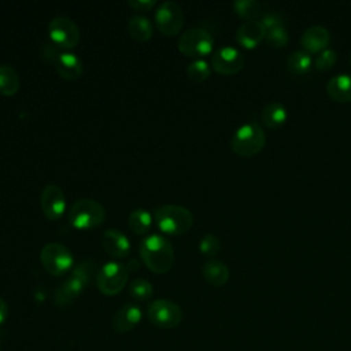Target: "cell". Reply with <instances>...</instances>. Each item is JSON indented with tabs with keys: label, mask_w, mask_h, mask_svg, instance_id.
<instances>
[{
	"label": "cell",
	"mask_w": 351,
	"mask_h": 351,
	"mask_svg": "<svg viewBox=\"0 0 351 351\" xmlns=\"http://www.w3.org/2000/svg\"><path fill=\"white\" fill-rule=\"evenodd\" d=\"M152 225V215L149 211L138 207L134 208L128 217V226L136 234H145Z\"/></svg>",
	"instance_id": "25"
},
{
	"label": "cell",
	"mask_w": 351,
	"mask_h": 351,
	"mask_svg": "<svg viewBox=\"0 0 351 351\" xmlns=\"http://www.w3.org/2000/svg\"><path fill=\"white\" fill-rule=\"evenodd\" d=\"M177 47L185 56L202 59L213 52L214 38L208 30L203 27H191L180 34Z\"/></svg>",
	"instance_id": "7"
},
{
	"label": "cell",
	"mask_w": 351,
	"mask_h": 351,
	"mask_svg": "<svg viewBox=\"0 0 351 351\" xmlns=\"http://www.w3.org/2000/svg\"><path fill=\"white\" fill-rule=\"evenodd\" d=\"M143 317L141 308L134 303H126L118 308L112 317V328L118 333H126L132 330Z\"/></svg>",
	"instance_id": "18"
},
{
	"label": "cell",
	"mask_w": 351,
	"mask_h": 351,
	"mask_svg": "<svg viewBox=\"0 0 351 351\" xmlns=\"http://www.w3.org/2000/svg\"><path fill=\"white\" fill-rule=\"evenodd\" d=\"M7 315H8V306L5 300L0 298V325L4 324V321L7 319Z\"/></svg>",
	"instance_id": "34"
},
{
	"label": "cell",
	"mask_w": 351,
	"mask_h": 351,
	"mask_svg": "<svg viewBox=\"0 0 351 351\" xmlns=\"http://www.w3.org/2000/svg\"><path fill=\"white\" fill-rule=\"evenodd\" d=\"M128 277L129 270L123 263L110 261L104 263L96 273V285L103 295L114 296L125 288Z\"/></svg>",
	"instance_id": "8"
},
{
	"label": "cell",
	"mask_w": 351,
	"mask_h": 351,
	"mask_svg": "<svg viewBox=\"0 0 351 351\" xmlns=\"http://www.w3.org/2000/svg\"><path fill=\"white\" fill-rule=\"evenodd\" d=\"M138 252L143 263L156 274H165L173 267L174 247L162 234L145 236L138 244Z\"/></svg>",
	"instance_id": "1"
},
{
	"label": "cell",
	"mask_w": 351,
	"mask_h": 351,
	"mask_svg": "<svg viewBox=\"0 0 351 351\" xmlns=\"http://www.w3.org/2000/svg\"><path fill=\"white\" fill-rule=\"evenodd\" d=\"M203 278L213 287H222L228 282L230 271L229 267L218 259H208L202 266Z\"/></svg>",
	"instance_id": "20"
},
{
	"label": "cell",
	"mask_w": 351,
	"mask_h": 351,
	"mask_svg": "<svg viewBox=\"0 0 351 351\" xmlns=\"http://www.w3.org/2000/svg\"><path fill=\"white\" fill-rule=\"evenodd\" d=\"M40 206L47 219H60L67 208L64 192L60 189V186L55 184H47L40 195Z\"/></svg>",
	"instance_id": "14"
},
{
	"label": "cell",
	"mask_w": 351,
	"mask_h": 351,
	"mask_svg": "<svg viewBox=\"0 0 351 351\" xmlns=\"http://www.w3.org/2000/svg\"><path fill=\"white\" fill-rule=\"evenodd\" d=\"M126 267H128L129 271H134L136 269H138V261L137 259H130L129 263L126 265Z\"/></svg>",
	"instance_id": "35"
},
{
	"label": "cell",
	"mask_w": 351,
	"mask_h": 351,
	"mask_svg": "<svg viewBox=\"0 0 351 351\" xmlns=\"http://www.w3.org/2000/svg\"><path fill=\"white\" fill-rule=\"evenodd\" d=\"M265 36H266V29L259 22V19L247 21L241 23L236 30L237 43L247 49L256 48L265 40Z\"/></svg>",
	"instance_id": "17"
},
{
	"label": "cell",
	"mask_w": 351,
	"mask_h": 351,
	"mask_svg": "<svg viewBox=\"0 0 351 351\" xmlns=\"http://www.w3.org/2000/svg\"><path fill=\"white\" fill-rule=\"evenodd\" d=\"M154 219L163 233L171 236L184 234L193 226V214L180 204H163L158 207Z\"/></svg>",
	"instance_id": "5"
},
{
	"label": "cell",
	"mask_w": 351,
	"mask_h": 351,
	"mask_svg": "<svg viewBox=\"0 0 351 351\" xmlns=\"http://www.w3.org/2000/svg\"><path fill=\"white\" fill-rule=\"evenodd\" d=\"M348 62H350V66H351V51H350V56H348Z\"/></svg>",
	"instance_id": "36"
},
{
	"label": "cell",
	"mask_w": 351,
	"mask_h": 351,
	"mask_svg": "<svg viewBox=\"0 0 351 351\" xmlns=\"http://www.w3.org/2000/svg\"><path fill=\"white\" fill-rule=\"evenodd\" d=\"M104 218V207L97 200L89 197H81L75 200L67 211V219L70 225L80 230L95 229L101 225Z\"/></svg>",
	"instance_id": "6"
},
{
	"label": "cell",
	"mask_w": 351,
	"mask_h": 351,
	"mask_svg": "<svg viewBox=\"0 0 351 351\" xmlns=\"http://www.w3.org/2000/svg\"><path fill=\"white\" fill-rule=\"evenodd\" d=\"M244 67L243 53L232 45H223L214 51L211 69L221 75H234Z\"/></svg>",
	"instance_id": "13"
},
{
	"label": "cell",
	"mask_w": 351,
	"mask_h": 351,
	"mask_svg": "<svg viewBox=\"0 0 351 351\" xmlns=\"http://www.w3.org/2000/svg\"><path fill=\"white\" fill-rule=\"evenodd\" d=\"M265 40L274 48H282L288 44L289 41V33L285 29V26H278L266 30Z\"/></svg>",
	"instance_id": "30"
},
{
	"label": "cell",
	"mask_w": 351,
	"mask_h": 351,
	"mask_svg": "<svg viewBox=\"0 0 351 351\" xmlns=\"http://www.w3.org/2000/svg\"><path fill=\"white\" fill-rule=\"evenodd\" d=\"M128 32L130 37H133L136 41H148L154 34V26L149 18L134 14L128 21Z\"/></svg>",
	"instance_id": "22"
},
{
	"label": "cell",
	"mask_w": 351,
	"mask_h": 351,
	"mask_svg": "<svg viewBox=\"0 0 351 351\" xmlns=\"http://www.w3.org/2000/svg\"><path fill=\"white\" fill-rule=\"evenodd\" d=\"M128 4L137 11H149L156 5V0H128Z\"/></svg>",
	"instance_id": "33"
},
{
	"label": "cell",
	"mask_w": 351,
	"mask_h": 351,
	"mask_svg": "<svg viewBox=\"0 0 351 351\" xmlns=\"http://www.w3.org/2000/svg\"><path fill=\"white\" fill-rule=\"evenodd\" d=\"M329 41L330 33L325 26L321 25L308 26L300 37V45L307 53H319L328 48Z\"/></svg>",
	"instance_id": "16"
},
{
	"label": "cell",
	"mask_w": 351,
	"mask_h": 351,
	"mask_svg": "<svg viewBox=\"0 0 351 351\" xmlns=\"http://www.w3.org/2000/svg\"><path fill=\"white\" fill-rule=\"evenodd\" d=\"M96 273V265L93 261H82L77 266H74L67 278L55 289L53 302L56 306H67L74 302L81 292L90 282L93 274Z\"/></svg>",
	"instance_id": "2"
},
{
	"label": "cell",
	"mask_w": 351,
	"mask_h": 351,
	"mask_svg": "<svg viewBox=\"0 0 351 351\" xmlns=\"http://www.w3.org/2000/svg\"><path fill=\"white\" fill-rule=\"evenodd\" d=\"M259 22L263 25V27L266 30L273 29V27H278V26H284L285 25V18L281 12L278 11H266L263 12V15L261 16Z\"/></svg>",
	"instance_id": "32"
},
{
	"label": "cell",
	"mask_w": 351,
	"mask_h": 351,
	"mask_svg": "<svg viewBox=\"0 0 351 351\" xmlns=\"http://www.w3.org/2000/svg\"><path fill=\"white\" fill-rule=\"evenodd\" d=\"M129 295L138 302H145L152 298L154 287L145 278H136L129 285Z\"/></svg>",
	"instance_id": "27"
},
{
	"label": "cell",
	"mask_w": 351,
	"mask_h": 351,
	"mask_svg": "<svg viewBox=\"0 0 351 351\" xmlns=\"http://www.w3.org/2000/svg\"><path fill=\"white\" fill-rule=\"evenodd\" d=\"M285 64H287V69L289 73H292L295 75H304V74L310 73V70L313 67V60L307 52L293 51L287 56Z\"/></svg>",
	"instance_id": "23"
},
{
	"label": "cell",
	"mask_w": 351,
	"mask_h": 351,
	"mask_svg": "<svg viewBox=\"0 0 351 351\" xmlns=\"http://www.w3.org/2000/svg\"><path fill=\"white\" fill-rule=\"evenodd\" d=\"M326 92L333 101H351V74L341 73L333 75L326 84Z\"/></svg>",
	"instance_id": "19"
},
{
	"label": "cell",
	"mask_w": 351,
	"mask_h": 351,
	"mask_svg": "<svg viewBox=\"0 0 351 351\" xmlns=\"http://www.w3.org/2000/svg\"><path fill=\"white\" fill-rule=\"evenodd\" d=\"M40 259L44 269L55 277L70 271L74 265L71 251L60 243H47L40 252Z\"/></svg>",
	"instance_id": "9"
},
{
	"label": "cell",
	"mask_w": 351,
	"mask_h": 351,
	"mask_svg": "<svg viewBox=\"0 0 351 351\" xmlns=\"http://www.w3.org/2000/svg\"><path fill=\"white\" fill-rule=\"evenodd\" d=\"M186 74L192 81L203 82L211 74V66L204 59H195L186 66Z\"/></svg>",
	"instance_id": "28"
},
{
	"label": "cell",
	"mask_w": 351,
	"mask_h": 351,
	"mask_svg": "<svg viewBox=\"0 0 351 351\" xmlns=\"http://www.w3.org/2000/svg\"><path fill=\"white\" fill-rule=\"evenodd\" d=\"M48 37L49 41L60 49L70 51L80 43L81 33L80 27L71 18L58 15L48 23Z\"/></svg>",
	"instance_id": "10"
},
{
	"label": "cell",
	"mask_w": 351,
	"mask_h": 351,
	"mask_svg": "<svg viewBox=\"0 0 351 351\" xmlns=\"http://www.w3.org/2000/svg\"><path fill=\"white\" fill-rule=\"evenodd\" d=\"M199 251L202 252V255H204L207 258H214L221 251L219 239L213 233L204 234L199 241Z\"/></svg>",
	"instance_id": "29"
},
{
	"label": "cell",
	"mask_w": 351,
	"mask_h": 351,
	"mask_svg": "<svg viewBox=\"0 0 351 351\" xmlns=\"http://www.w3.org/2000/svg\"><path fill=\"white\" fill-rule=\"evenodd\" d=\"M101 244L104 251L117 259L126 258L132 250L129 237L119 229L108 228L101 234Z\"/></svg>",
	"instance_id": "15"
},
{
	"label": "cell",
	"mask_w": 351,
	"mask_h": 351,
	"mask_svg": "<svg viewBox=\"0 0 351 351\" xmlns=\"http://www.w3.org/2000/svg\"><path fill=\"white\" fill-rule=\"evenodd\" d=\"M155 23L165 36H176L184 25V12L180 4L171 0L162 1L155 11Z\"/></svg>",
	"instance_id": "12"
},
{
	"label": "cell",
	"mask_w": 351,
	"mask_h": 351,
	"mask_svg": "<svg viewBox=\"0 0 351 351\" xmlns=\"http://www.w3.org/2000/svg\"><path fill=\"white\" fill-rule=\"evenodd\" d=\"M288 118L287 107L278 101L267 103L261 111V121L269 129H277L285 123Z\"/></svg>",
	"instance_id": "21"
},
{
	"label": "cell",
	"mask_w": 351,
	"mask_h": 351,
	"mask_svg": "<svg viewBox=\"0 0 351 351\" xmlns=\"http://www.w3.org/2000/svg\"><path fill=\"white\" fill-rule=\"evenodd\" d=\"M265 144L266 134L263 128L255 121L239 126L230 138V149L241 158L255 156L263 149Z\"/></svg>",
	"instance_id": "3"
},
{
	"label": "cell",
	"mask_w": 351,
	"mask_h": 351,
	"mask_svg": "<svg viewBox=\"0 0 351 351\" xmlns=\"http://www.w3.org/2000/svg\"><path fill=\"white\" fill-rule=\"evenodd\" d=\"M40 52L47 62L53 64L56 73L63 80H78L82 75L84 63L74 52L60 49L51 41L43 43Z\"/></svg>",
	"instance_id": "4"
},
{
	"label": "cell",
	"mask_w": 351,
	"mask_h": 351,
	"mask_svg": "<svg viewBox=\"0 0 351 351\" xmlns=\"http://www.w3.org/2000/svg\"><path fill=\"white\" fill-rule=\"evenodd\" d=\"M19 90L18 71L10 64H0V93L14 96Z\"/></svg>",
	"instance_id": "24"
},
{
	"label": "cell",
	"mask_w": 351,
	"mask_h": 351,
	"mask_svg": "<svg viewBox=\"0 0 351 351\" xmlns=\"http://www.w3.org/2000/svg\"><path fill=\"white\" fill-rule=\"evenodd\" d=\"M337 62V53L335 49L332 48H326L324 51H321L315 59H314V67L319 71H328L330 69L335 67Z\"/></svg>",
	"instance_id": "31"
},
{
	"label": "cell",
	"mask_w": 351,
	"mask_h": 351,
	"mask_svg": "<svg viewBox=\"0 0 351 351\" xmlns=\"http://www.w3.org/2000/svg\"><path fill=\"white\" fill-rule=\"evenodd\" d=\"M147 315L152 325L162 329H171L181 322L182 310L171 300L156 299L148 304Z\"/></svg>",
	"instance_id": "11"
},
{
	"label": "cell",
	"mask_w": 351,
	"mask_h": 351,
	"mask_svg": "<svg viewBox=\"0 0 351 351\" xmlns=\"http://www.w3.org/2000/svg\"><path fill=\"white\" fill-rule=\"evenodd\" d=\"M234 12L245 21H258L263 15V5L258 0H236L233 3Z\"/></svg>",
	"instance_id": "26"
}]
</instances>
